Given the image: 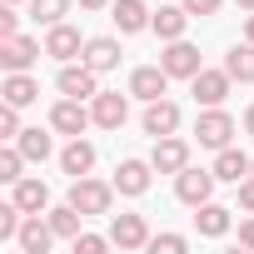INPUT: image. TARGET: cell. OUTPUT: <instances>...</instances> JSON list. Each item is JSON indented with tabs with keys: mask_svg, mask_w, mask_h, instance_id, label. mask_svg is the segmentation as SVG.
I'll return each mask as SVG.
<instances>
[{
	"mask_svg": "<svg viewBox=\"0 0 254 254\" xmlns=\"http://www.w3.org/2000/svg\"><path fill=\"white\" fill-rule=\"evenodd\" d=\"M110 199H115V180L105 185V180H90V175H80V180H70V204L90 219V214H110Z\"/></svg>",
	"mask_w": 254,
	"mask_h": 254,
	"instance_id": "1",
	"label": "cell"
},
{
	"mask_svg": "<svg viewBox=\"0 0 254 254\" xmlns=\"http://www.w3.org/2000/svg\"><path fill=\"white\" fill-rule=\"evenodd\" d=\"M244 130H249V135H254V105H249V110H244Z\"/></svg>",
	"mask_w": 254,
	"mask_h": 254,
	"instance_id": "38",
	"label": "cell"
},
{
	"mask_svg": "<svg viewBox=\"0 0 254 254\" xmlns=\"http://www.w3.org/2000/svg\"><path fill=\"white\" fill-rule=\"evenodd\" d=\"M60 170H65L70 180H80V175H90V170H95V145L75 135V140H70L65 150H60Z\"/></svg>",
	"mask_w": 254,
	"mask_h": 254,
	"instance_id": "17",
	"label": "cell"
},
{
	"mask_svg": "<svg viewBox=\"0 0 254 254\" xmlns=\"http://www.w3.org/2000/svg\"><path fill=\"white\" fill-rule=\"evenodd\" d=\"M85 65L90 70H115L120 65V40H110V35H95V40H85Z\"/></svg>",
	"mask_w": 254,
	"mask_h": 254,
	"instance_id": "22",
	"label": "cell"
},
{
	"mask_svg": "<svg viewBox=\"0 0 254 254\" xmlns=\"http://www.w3.org/2000/svg\"><path fill=\"white\" fill-rule=\"evenodd\" d=\"M50 239H55V229H50V219H40V214H25V224H20V234H15V244H20L25 254H45V249H50Z\"/></svg>",
	"mask_w": 254,
	"mask_h": 254,
	"instance_id": "19",
	"label": "cell"
},
{
	"mask_svg": "<svg viewBox=\"0 0 254 254\" xmlns=\"http://www.w3.org/2000/svg\"><path fill=\"white\" fill-rule=\"evenodd\" d=\"M165 85H170V70H165V65H140V70L130 75V95H140V100H160Z\"/></svg>",
	"mask_w": 254,
	"mask_h": 254,
	"instance_id": "16",
	"label": "cell"
},
{
	"mask_svg": "<svg viewBox=\"0 0 254 254\" xmlns=\"http://www.w3.org/2000/svg\"><path fill=\"white\" fill-rule=\"evenodd\" d=\"M244 35H249V40H254V10H249V20H244Z\"/></svg>",
	"mask_w": 254,
	"mask_h": 254,
	"instance_id": "39",
	"label": "cell"
},
{
	"mask_svg": "<svg viewBox=\"0 0 254 254\" xmlns=\"http://www.w3.org/2000/svg\"><path fill=\"white\" fill-rule=\"evenodd\" d=\"M35 55H45V50H40V40H30V35H10V40H0V65H5V70H30Z\"/></svg>",
	"mask_w": 254,
	"mask_h": 254,
	"instance_id": "11",
	"label": "cell"
},
{
	"mask_svg": "<svg viewBox=\"0 0 254 254\" xmlns=\"http://www.w3.org/2000/svg\"><path fill=\"white\" fill-rule=\"evenodd\" d=\"M95 75H100V70H90V65L80 60V65H60V80H55V85H60V95H70V100H85V95L95 100V95H100V90H95Z\"/></svg>",
	"mask_w": 254,
	"mask_h": 254,
	"instance_id": "9",
	"label": "cell"
},
{
	"mask_svg": "<svg viewBox=\"0 0 254 254\" xmlns=\"http://www.w3.org/2000/svg\"><path fill=\"white\" fill-rule=\"evenodd\" d=\"M20 165H25V150H20V145H5V150H0V180H5V185L20 180Z\"/></svg>",
	"mask_w": 254,
	"mask_h": 254,
	"instance_id": "29",
	"label": "cell"
},
{
	"mask_svg": "<svg viewBox=\"0 0 254 254\" xmlns=\"http://www.w3.org/2000/svg\"><path fill=\"white\" fill-rule=\"evenodd\" d=\"M249 175H254V170H249Z\"/></svg>",
	"mask_w": 254,
	"mask_h": 254,
	"instance_id": "42",
	"label": "cell"
},
{
	"mask_svg": "<svg viewBox=\"0 0 254 254\" xmlns=\"http://www.w3.org/2000/svg\"><path fill=\"white\" fill-rule=\"evenodd\" d=\"M219 5H224V0H185V10H190L194 20H204V15H214Z\"/></svg>",
	"mask_w": 254,
	"mask_h": 254,
	"instance_id": "34",
	"label": "cell"
},
{
	"mask_svg": "<svg viewBox=\"0 0 254 254\" xmlns=\"http://www.w3.org/2000/svg\"><path fill=\"white\" fill-rule=\"evenodd\" d=\"M90 120H95V115H90V110H85L80 100H70V95H65V100H60V105L50 110V130H55V135H70V140H75V135H85V125H90Z\"/></svg>",
	"mask_w": 254,
	"mask_h": 254,
	"instance_id": "5",
	"label": "cell"
},
{
	"mask_svg": "<svg viewBox=\"0 0 254 254\" xmlns=\"http://www.w3.org/2000/svg\"><path fill=\"white\" fill-rule=\"evenodd\" d=\"M90 115H95L100 130H120L125 115H130V105H125V95H120V90H100V95H95V105H90Z\"/></svg>",
	"mask_w": 254,
	"mask_h": 254,
	"instance_id": "10",
	"label": "cell"
},
{
	"mask_svg": "<svg viewBox=\"0 0 254 254\" xmlns=\"http://www.w3.org/2000/svg\"><path fill=\"white\" fill-rule=\"evenodd\" d=\"M194 229H199L204 239L229 234V209H224V204H214V199H204V204H199V214H194Z\"/></svg>",
	"mask_w": 254,
	"mask_h": 254,
	"instance_id": "24",
	"label": "cell"
},
{
	"mask_svg": "<svg viewBox=\"0 0 254 254\" xmlns=\"http://www.w3.org/2000/svg\"><path fill=\"white\" fill-rule=\"evenodd\" d=\"M140 125H145V135H155V140H160V135H175V130H180V105L165 100V95H160V100H145V120H140Z\"/></svg>",
	"mask_w": 254,
	"mask_h": 254,
	"instance_id": "6",
	"label": "cell"
},
{
	"mask_svg": "<svg viewBox=\"0 0 254 254\" xmlns=\"http://www.w3.org/2000/svg\"><path fill=\"white\" fill-rule=\"evenodd\" d=\"M10 199H15L25 214H40V209H50V190H45V180H30V175H20V180H15Z\"/></svg>",
	"mask_w": 254,
	"mask_h": 254,
	"instance_id": "18",
	"label": "cell"
},
{
	"mask_svg": "<svg viewBox=\"0 0 254 254\" xmlns=\"http://www.w3.org/2000/svg\"><path fill=\"white\" fill-rule=\"evenodd\" d=\"M20 135V105H0V140Z\"/></svg>",
	"mask_w": 254,
	"mask_h": 254,
	"instance_id": "31",
	"label": "cell"
},
{
	"mask_svg": "<svg viewBox=\"0 0 254 254\" xmlns=\"http://www.w3.org/2000/svg\"><path fill=\"white\" fill-rule=\"evenodd\" d=\"M110 234H75V254H105Z\"/></svg>",
	"mask_w": 254,
	"mask_h": 254,
	"instance_id": "32",
	"label": "cell"
},
{
	"mask_svg": "<svg viewBox=\"0 0 254 254\" xmlns=\"http://www.w3.org/2000/svg\"><path fill=\"white\" fill-rule=\"evenodd\" d=\"M10 35H20V15H15V5L0 10V40H10Z\"/></svg>",
	"mask_w": 254,
	"mask_h": 254,
	"instance_id": "33",
	"label": "cell"
},
{
	"mask_svg": "<svg viewBox=\"0 0 254 254\" xmlns=\"http://www.w3.org/2000/svg\"><path fill=\"white\" fill-rule=\"evenodd\" d=\"M239 244L254 249V219H239Z\"/></svg>",
	"mask_w": 254,
	"mask_h": 254,
	"instance_id": "36",
	"label": "cell"
},
{
	"mask_svg": "<svg viewBox=\"0 0 254 254\" xmlns=\"http://www.w3.org/2000/svg\"><path fill=\"white\" fill-rule=\"evenodd\" d=\"M145 249H155V254H160V249H165V254H185V249H190V239H185V234H150V244H145Z\"/></svg>",
	"mask_w": 254,
	"mask_h": 254,
	"instance_id": "30",
	"label": "cell"
},
{
	"mask_svg": "<svg viewBox=\"0 0 254 254\" xmlns=\"http://www.w3.org/2000/svg\"><path fill=\"white\" fill-rule=\"evenodd\" d=\"M160 65L170 70V80H194V75L204 70V65H199V50H194V45H190L185 35L165 45V55H160Z\"/></svg>",
	"mask_w": 254,
	"mask_h": 254,
	"instance_id": "4",
	"label": "cell"
},
{
	"mask_svg": "<svg viewBox=\"0 0 254 254\" xmlns=\"http://www.w3.org/2000/svg\"><path fill=\"white\" fill-rule=\"evenodd\" d=\"M214 185H219V175H214V170H194V165H185V170L175 175V194H180L185 204H194V209L214 194Z\"/></svg>",
	"mask_w": 254,
	"mask_h": 254,
	"instance_id": "3",
	"label": "cell"
},
{
	"mask_svg": "<svg viewBox=\"0 0 254 254\" xmlns=\"http://www.w3.org/2000/svg\"><path fill=\"white\" fill-rule=\"evenodd\" d=\"M110 244H120V249H145V244H150L145 214H115V219H110Z\"/></svg>",
	"mask_w": 254,
	"mask_h": 254,
	"instance_id": "7",
	"label": "cell"
},
{
	"mask_svg": "<svg viewBox=\"0 0 254 254\" xmlns=\"http://www.w3.org/2000/svg\"><path fill=\"white\" fill-rule=\"evenodd\" d=\"M110 0H80V10H105Z\"/></svg>",
	"mask_w": 254,
	"mask_h": 254,
	"instance_id": "37",
	"label": "cell"
},
{
	"mask_svg": "<svg viewBox=\"0 0 254 254\" xmlns=\"http://www.w3.org/2000/svg\"><path fill=\"white\" fill-rule=\"evenodd\" d=\"M224 70H229L234 80H244V85H254V40H244V45H234V50L224 55Z\"/></svg>",
	"mask_w": 254,
	"mask_h": 254,
	"instance_id": "26",
	"label": "cell"
},
{
	"mask_svg": "<svg viewBox=\"0 0 254 254\" xmlns=\"http://www.w3.org/2000/svg\"><path fill=\"white\" fill-rule=\"evenodd\" d=\"M0 95H5V105H20V110H25V105H35V100H40V85H35L25 70H10V75H5V85H0Z\"/></svg>",
	"mask_w": 254,
	"mask_h": 254,
	"instance_id": "21",
	"label": "cell"
},
{
	"mask_svg": "<svg viewBox=\"0 0 254 254\" xmlns=\"http://www.w3.org/2000/svg\"><path fill=\"white\" fill-rule=\"evenodd\" d=\"M249 170H254V160H249L244 150H234V145H224V150H219V160H214V175H219L224 185H239Z\"/></svg>",
	"mask_w": 254,
	"mask_h": 254,
	"instance_id": "23",
	"label": "cell"
},
{
	"mask_svg": "<svg viewBox=\"0 0 254 254\" xmlns=\"http://www.w3.org/2000/svg\"><path fill=\"white\" fill-rule=\"evenodd\" d=\"M45 219H50L55 239H75V234H80V219H85V214H80V209H75V204L65 199V204H55V209H50Z\"/></svg>",
	"mask_w": 254,
	"mask_h": 254,
	"instance_id": "25",
	"label": "cell"
},
{
	"mask_svg": "<svg viewBox=\"0 0 254 254\" xmlns=\"http://www.w3.org/2000/svg\"><path fill=\"white\" fill-rule=\"evenodd\" d=\"M5 5H20V0H5Z\"/></svg>",
	"mask_w": 254,
	"mask_h": 254,
	"instance_id": "41",
	"label": "cell"
},
{
	"mask_svg": "<svg viewBox=\"0 0 254 254\" xmlns=\"http://www.w3.org/2000/svg\"><path fill=\"white\" fill-rule=\"evenodd\" d=\"M190 85H194V100H199V105H224V95H229L234 75H229V70H199Z\"/></svg>",
	"mask_w": 254,
	"mask_h": 254,
	"instance_id": "13",
	"label": "cell"
},
{
	"mask_svg": "<svg viewBox=\"0 0 254 254\" xmlns=\"http://www.w3.org/2000/svg\"><path fill=\"white\" fill-rule=\"evenodd\" d=\"M15 145L25 150V160H50V150H55L45 130H20V135H15Z\"/></svg>",
	"mask_w": 254,
	"mask_h": 254,
	"instance_id": "27",
	"label": "cell"
},
{
	"mask_svg": "<svg viewBox=\"0 0 254 254\" xmlns=\"http://www.w3.org/2000/svg\"><path fill=\"white\" fill-rule=\"evenodd\" d=\"M234 5H239V10H254V0H234Z\"/></svg>",
	"mask_w": 254,
	"mask_h": 254,
	"instance_id": "40",
	"label": "cell"
},
{
	"mask_svg": "<svg viewBox=\"0 0 254 254\" xmlns=\"http://www.w3.org/2000/svg\"><path fill=\"white\" fill-rule=\"evenodd\" d=\"M194 135H199V145L224 150V145L234 140V120H229L219 105H204V110H199V120H194Z\"/></svg>",
	"mask_w": 254,
	"mask_h": 254,
	"instance_id": "2",
	"label": "cell"
},
{
	"mask_svg": "<svg viewBox=\"0 0 254 254\" xmlns=\"http://www.w3.org/2000/svg\"><path fill=\"white\" fill-rule=\"evenodd\" d=\"M115 30L120 35H140V30H150V10H145V0H115Z\"/></svg>",
	"mask_w": 254,
	"mask_h": 254,
	"instance_id": "14",
	"label": "cell"
},
{
	"mask_svg": "<svg viewBox=\"0 0 254 254\" xmlns=\"http://www.w3.org/2000/svg\"><path fill=\"white\" fill-rule=\"evenodd\" d=\"M150 165H155L160 175H180V170L190 165V145H185L180 135H160V140H155V155H150Z\"/></svg>",
	"mask_w": 254,
	"mask_h": 254,
	"instance_id": "8",
	"label": "cell"
},
{
	"mask_svg": "<svg viewBox=\"0 0 254 254\" xmlns=\"http://www.w3.org/2000/svg\"><path fill=\"white\" fill-rule=\"evenodd\" d=\"M190 20H194V15H190V10H185V5H160V10H155V15H150V30H155V35H160V40H180V35H185V25H190Z\"/></svg>",
	"mask_w": 254,
	"mask_h": 254,
	"instance_id": "15",
	"label": "cell"
},
{
	"mask_svg": "<svg viewBox=\"0 0 254 254\" xmlns=\"http://www.w3.org/2000/svg\"><path fill=\"white\" fill-rule=\"evenodd\" d=\"M80 50H85V40H80V30H75V25H65V20H60V25H50V35H45V55H55L60 65H70Z\"/></svg>",
	"mask_w": 254,
	"mask_h": 254,
	"instance_id": "12",
	"label": "cell"
},
{
	"mask_svg": "<svg viewBox=\"0 0 254 254\" xmlns=\"http://www.w3.org/2000/svg\"><path fill=\"white\" fill-rule=\"evenodd\" d=\"M239 209H249V214H254V175H244V180H239Z\"/></svg>",
	"mask_w": 254,
	"mask_h": 254,
	"instance_id": "35",
	"label": "cell"
},
{
	"mask_svg": "<svg viewBox=\"0 0 254 254\" xmlns=\"http://www.w3.org/2000/svg\"><path fill=\"white\" fill-rule=\"evenodd\" d=\"M150 170H155V165H145V160H120L115 190H120V194H145V190H150Z\"/></svg>",
	"mask_w": 254,
	"mask_h": 254,
	"instance_id": "20",
	"label": "cell"
},
{
	"mask_svg": "<svg viewBox=\"0 0 254 254\" xmlns=\"http://www.w3.org/2000/svg\"><path fill=\"white\" fill-rule=\"evenodd\" d=\"M65 10H70V0H30V20H40V25H60Z\"/></svg>",
	"mask_w": 254,
	"mask_h": 254,
	"instance_id": "28",
	"label": "cell"
}]
</instances>
